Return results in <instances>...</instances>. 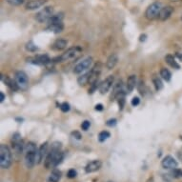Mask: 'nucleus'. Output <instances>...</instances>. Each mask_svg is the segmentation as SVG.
<instances>
[{"label": "nucleus", "mask_w": 182, "mask_h": 182, "mask_svg": "<svg viewBox=\"0 0 182 182\" xmlns=\"http://www.w3.org/2000/svg\"><path fill=\"white\" fill-rule=\"evenodd\" d=\"M118 62V56L116 53H112L111 56L108 57L107 62H106V67L108 70H112L115 67V65Z\"/></svg>", "instance_id": "nucleus-20"}, {"label": "nucleus", "mask_w": 182, "mask_h": 182, "mask_svg": "<svg viewBox=\"0 0 182 182\" xmlns=\"http://www.w3.org/2000/svg\"><path fill=\"white\" fill-rule=\"evenodd\" d=\"M46 2L47 0H31L26 4L25 8L28 11H34V10H37L44 6L46 4Z\"/></svg>", "instance_id": "nucleus-16"}, {"label": "nucleus", "mask_w": 182, "mask_h": 182, "mask_svg": "<svg viewBox=\"0 0 182 182\" xmlns=\"http://www.w3.org/2000/svg\"><path fill=\"white\" fill-rule=\"evenodd\" d=\"M12 153L11 150L5 144L0 146V166L2 169H9L12 165Z\"/></svg>", "instance_id": "nucleus-3"}, {"label": "nucleus", "mask_w": 182, "mask_h": 182, "mask_svg": "<svg viewBox=\"0 0 182 182\" xmlns=\"http://www.w3.org/2000/svg\"><path fill=\"white\" fill-rule=\"evenodd\" d=\"M5 99V94L2 92H0V102H3Z\"/></svg>", "instance_id": "nucleus-43"}, {"label": "nucleus", "mask_w": 182, "mask_h": 182, "mask_svg": "<svg viewBox=\"0 0 182 182\" xmlns=\"http://www.w3.org/2000/svg\"><path fill=\"white\" fill-rule=\"evenodd\" d=\"M108 182H114V181H108Z\"/></svg>", "instance_id": "nucleus-48"}, {"label": "nucleus", "mask_w": 182, "mask_h": 182, "mask_svg": "<svg viewBox=\"0 0 182 182\" xmlns=\"http://www.w3.org/2000/svg\"><path fill=\"white\" fill-rule=\"evenodd\" d=\"M101 69H102V64L100 62H98L95 64L94 68L91 70V78H90V82H89L91 85L95 83V82H97L98 77L101 73Z\"/></svg>", "instance_id": "nucleus-12"}, {"label": "nucleus", "mask_w": 182, "mask_h": 182, "mask_svg": "<svg viewBox=\"0 0 182 182\" xmlns=\"http://www.w3.org/2000/svg\"><path fill=\"white\" fill-rule=\"evenodd\" d=\"M90 78H91V71L88 72L87 74H82L81 76L78 77L77 83L79 84L80 86H84V85H86L87 83H89V82H90Z\"/></svg>", "instance_id": "nucleus-27"}, {"label": "nucleus", "mask_w": 182, "mask_h": 182, "mask_svg": "<svg viewBox=\"0 0 182 182\" xmlns=\"http://www.w3.org/2000/svg\"><path fill=\"white\" fill-rule=\"evenodd\" d=\"M7 2H9L10 4L12 5H15V6H18V5H21L22 3L24 2V0H6Z\"/></svg>", "instance_id": "nucleus-37"}, {"label": "nucleus", "mask_w": 182, "mask_h": 182, "mask_svg": "<svg viewBox=\"0 0 182 182\" xmlns=\"http://www.w3.org/2000/svg\"><path fill=\"white\" fill-rule=\"evenodd\" d=\"M12 146H13V151H15L16 154H22L24 150V143L21 138V135H20L18 133H15V135H13Z\"/></svg>", "instance_id": "nucleus-8"}, {"label": "nucleus", "mask_w": 182, "mask_h": 182, "mask_svg": "<svg viewBox=\"0 0 182 182\" xmlns=\"http://www.w3.org/2000/svg\"><path fill=\"white\" fill-rule=\"evenodd\" d=\"M26 50L33 53V51H35L37 50V47L34 45V43L33 42V41H30V42H28L26 44Z\"/></svg>", "instance_id": "nucleus-32"}, {"label": "nucleus", "mask_w": 182, "mask_h": 182, "mask_svg": "<svg viewBox=\"0 0 182 182\" xmlns=\"http://www.w3.org/2000/svg\"><path fill=\"white\" fill-rule=\"evenodd\" d=\"M136 86V76L135 74L130 75L127 79V83H126V89L128 92H132L133 91V89L135 88Z\"/></svg>", "instance_id": "nucleus-21"}, {"label": "nucleus", "mask_w": 182, "mask_h": 182, "mask_svg": "<svg viewBox=\"0 0 182 182\" xmlns=\"http://www.w3.org/2000/svg\"><path fill=\"white\" fill-rule=\"evenodd\" d=\"M47 154H48V142H45L39 147L38 150H37L36 164H39L41 161L43 160L44 156H47Z\"/></svg>", "instance_id": "nucleus-17"}, {"label": "nucleus", "mask_w": 182, "mask_h": 182, "mask_svg": "<svg viewBox=\"0 0 182 182\" xmlns=\"http://www.w3.org/2000/svg\"><path fill=\"white\" fill-rule=\"evenodd\" d=\"M177 156H178V158H179V159L182 161V153H178V154H177Z\"/></svg>", "instance_id": "nucleus-45"}, {"label": "nucleus", "mask_w": 182, "mask_h": 182, "mask_svg": "<svg viewBox=\"0 0 182 182\" xmlns=\"http://www.w3.org/2000/svg\"><path fill=\"white\" fill-rule=\"evenodd\" d=\"M72 135L74 136V138H75V139H78V140L82 138L81 133H80L79 132H77V131H75V132H73V133H72Z\"/></svg>", "instance_id": "nucleus-41"}, {"label": "nucleus", "mask_w": 182, "mask_h": 182, "mask_svg": "<svg viewBox=\"0 0 182 182\" xmlns=\"http://www.w3.org/2000/svg\"><path fill=\"white\" fill-rule=\"evenodd\" d=\"M95 110H97V111H102V110H103V105L102 104H97V106H95Z\"/></svg>", "instance_id": "nucleus-42"}, {"label": "nucleus", "mask_w": 182, "mask_h": 182, "mask_svg": "<svg viewBox=\"0 0 182 182\" xmlns=\"http://www.w3.org/2000/svg\"><path fill=\"white\" fill-rule=\"evenodd\" d=\"M101 167H102V162L100 160H92L86 165L85 172L87 174H92V173H94V172H97L98 170H100Z\"/></svg>", "instance_id": "nucleus-14"}, {"label": "nucleus", "mask_w": 182, "mask_h": 182, "mask_svg": "<svg viewBox=\"0 0 182 182\" xmlns=\"http://www.w3.org/2000/svg\"><path fill=\"white\" fill-rule=\"evenodd\" d=\"M171 1H173V2H177V1H179V0H171Z\"/></svg>", "instance_id": "nucleus-47"}, {"label": "nucleus", "mask_w": 182, "mask_h": 182, "mask_svg": "<svg viewBox=\"0 0 182 182\" xmlns=\"http://www.w3.org/2000/svg\"><path fill=\"white\" fill-rule=\"evenodd\" d=\"M116 123H117V120L115 118H113V119H110L107 121V126L109 127H114L116 125Z\"/></svg>", "instance_id": "nucleus-39"}, {"label": "nucleus", "mask_w": 182, "mask_h": 182, "mask_svg": "<svg viewBox=\"0 0 182 182\" xmlns=\"http://www.w3.org/2000/svg\"><path fill=\"white\" fill-rule=\"evenodd\" d=\"M123 82L122 80H118L114 85L113 88V92L111 95V100H114L115 98H119L120 97H124V92H123Z\"/></svg>", "instance_id": "nucleus-11"}, {"label": "nucleus", "mask_w": 182, "mask_h": 182, "mask_svg": "<svg viewBox=\"0 0 182 182\" xmlns=\"http://www.w3.org/2000/svg\"><path fill=\"white\" fill-rule=\"evenodd\" d=\"M2 80L4 81V83L8 86V87H10L12 89V90L13 91H16V90H18L19 87H18V85H17L16 83V81H13V79H11L10 77L8 76H2Z\"/></svg>", "instance_id": "nucleus-23"}, {"label": "nucleus", "mask_w": 182, "mask_h": 182, "mask_svg": "<svg viewBox=\"0 0 182 182\" xmlns=\"http://www.w3.org/2000/svg\"><path fill=\"white\" fill-rule=\"evenodd\" d=\"M181 138H182V136H181Z\"/></svg>", "instance_id": "nucleus-49"}, {"label": "nucleus", "mask_w": 182, "mask_h": 182, "mask_svg": "<svg viewBox=\"0 0 182 182\" xmlns=\"http://www.w3.org/2000/svg\"><path fill=\"white\" fill-rule=\"evenodd\" d=\"M64 29V24L63 22H59V23H53V24H49L47 27V31H50V32H53L54 33H59L63 31Z\"/></svg>", "instance_id": "nucleus-19"}, {"label": "nucleus", "mask_w": 182, "mask_h": 182, "mask_svg": "<svg viewBox=\"0 0 182 182\" xmlns=\"http://www.w3.org/2000/svg\"><path fill=\"white\" fill-rule=\"evenodd\" d=\"M176 56L179 58V59H181L182 60V54H180L179 53H176Z\"/></svg>", "instance_id": "nucleus-46"}, {"label": "nucleus", "mask_w": 182, "mask_h": 182, "mask_svg": "<svg viewBox=\"0 0 182 182\" xmlns=\"http://www.w3.org/2000/svg\"><path fill=\"white\" fill-rule=\"evenodd\" d=\"M132 105L133 106V107H136L137 105L139 104L140 103V99H139V97H135L133 99H132Z\"/></svg>", "instance_id": "nucleus-40"}, {"label": "nucleus", "mask_w": 182, "mask_h": 182, "mask_svg": "<svg viewBox=\"0 0 182 182\" xmlns=\"http://www.w3.org/2000/svg\"><path fill=\"white\" fill-rule=\"evenodd\" d=\"M30 62H32L33 64H37V65H46L50 62V58L46 54H44V56H37L33 58H30Z\"/></svg>", "instance_id": "nucleus-18"}, {"label": "nucleus", "mask_w": 182, "mask_h": 182, "mask_svg": "<svg viewBox=\"0 0 182 182\" xmlns=\"http://www.w3.org/2000/svg\"><path fill=\"white\" fill-rule=\"evenodd\" d=\"M174 13V8L171 6H166L162 7V9L160 10L159 15H158V19L160 21H166L167 19L170 18L172 13Z\"/></svg>", "instance_id": "nucleus-15"}, {"label": "nucleus", "mask_w": 182, "mask_h": 182, "mask_svg": "<svg viewBox=\"0 0 182 182\" xmlns=\"http://www.w3.org/2000/svg\"><path fill=\"white\" fill-rule=\"evenodd\" d=\"M53 15V8L51 6L45 7L35 15V20L39 23H45L49 21V19Z\"/></svg>", "instance_id": "nucleus-5"}, {"label": "nucleus", "mask_w": 182, "mask_h": 182, "mask_svg": "<svg viewBox=\"0 0 182 182\" xmlns=\"http://www.w3.org/2000/svg\"><path fill=\"white\" fill-rule=\"evenodd\" d=\"M64 18V13H53V15L51 17L48 21V25L49 24H53V23H59L62 22Z\"/></svg>", "instance_id": "nucleus-25"}, {"label": "nucleus", "mask_w": 182, "mask_h": 182, "mask_svg": "<svg viewBox=\"0 0 182 182\" xmlns=\"http://www.w3.org/2000/svg\"><path fill=\"white\" fill-rule=\"evenodd\" d=\"M80 51H81V49L79 47L70 48V49L65 51L62 56H60L59 57H57L56 60H58L59 62H63V61L71 60V59H73V58H74L75 56H76L77 54L80 53Z\"/></svg>", "instance_id": "nucleus-6"}, {"label": "nucleus", "mask_w": 182, "mask_h": 182, "mask_svg": "<svg viewBox=\"0 0 182 182\" xmlns=\"http://www.w3.org/2000/svg\"><path fill=\"white\" fill-rule=\"evenodd\" d=\"M161 165H162L164 169L173 170V169H174V168L177 167V161L174 159L173 156H167L164 157L162 161H161Z\"/></svg>", "instance_id": "nucleus-13"}, {"label": "nucleus", "mask_w": 182, "mask_h": 182, "mask_svg": "<svg viewBox=\"0 0 182 182\" xmlns=\"http://www.w3.org/2000/svg\"><path fill=\"white\" fill-rule=\"evenodd\" d=\"M181 19H182V17H181Z\"/></svg>", "instance_id": "nucleus-50"}, {"label": "nucleus", "mask_w": 182, "mask_h": 182, "mask_svg": "<svg viewBox=\"0 0 182 182\" xmlns=\"http://www.w3.org/2000/svg\"><path fill=\"white\" fill-rule=\"evenodd\" d=\"M61 147H62V144H61V142H59V141H54L51 145V150L48 152L45 161H44V166H45L46 169L53 168L54 158H56L57 153L61 151Z\"/></svg>", "instance_id": "nucleus-2"}, {"label": "nucleus", "mask_w": 182, "mask_h": 182, "mask_svg": "<svg viewBox=\"0 0 182 182\" xmlns=\"http://www.w3.org/2000/svg\"><path fill=\"white\" fill-rule=\"evenodd\" d=\"M64 159V154L61 152H58L57 154H56V158H54V161H53V168H56L57 167L59 164L62 162Z\"/></svg>", "instance_id": "nucleus-29"}, {"label": "nucleus", "mask_w": 182, "mask_h": 182, "mask_svg": "<svg viewBox=\"0 0 182 182\" xmlns=\"http://www.w3.org/2000/svg\"><path fill=\"white\" fill-rule=\"evenodd\" d=\"M115 82V77L114 75H109L106 79L99 85V92L102 94H105L110 91V89L113 87V84Z\"/></svg>", "instance_id": "nucleus-10"}, {"label": "nucleus", "mask_w": 182, "mask_h": 182, "mask_svg": "<svg viewBox=\"0 0 182 182\" xmlns=\"http://www.w3.org/2000/svg\"><path fill=\"white\" fill-rule=\"evenodd\" d=\"M160 76L163 78L165 81H170L171 80V78H172V74H171V72L168 70V69L166 68H162L160 70Z\"/></svg>", "instance_id": "nucleus-28"}, {"label": "nucleus", "mask_w": 182, "mask_h": 182, "mask_svg": "<svg viewBox=\"0 0 182 182\" xmlns=\"http://www.w3.org/2000/svg\"><path fill=\"white\" fill-rule=\"evenodd\" d=\"M172 176L174 177V178H178L182 176V171H180L179 169H176V168H174V169H173V171H172Z\"/></svg>", "instance_id": "nucleus-33"}, {"label": "nucleus", "mask_w": 182, "mask_h": 182, "mask_svg": "<svg viewBox=\"0 0 182 182\" xmlns=\"http://www.w3.org/2000/svg\"><path fill=\"white\" fill-rule=\"evenodd\" d=\"M61 176H62V173L59 170L54 169L49 176V182H58L61 179Z\"/></svg>", "instance_id": "nucleus-24"}, {"label": "nucleus", "mask_w": 182, "mask_h": 182, "mask_svg": "<svg viewBox=\"0 0 182 182\" xmlns=\"http://www.w3.org/2000/svg\"><path fill=\"white\" fill-rule=\"evenodd\" d=\"M37 149L33 142H29L25 147V164L27 168L32 169L36 164V154Z\"/></svg>", "instance_id": "nucleus-1"}, {"label": "nucleus", "mask_w": 182, "mask_h": 182, "mask_svg": "<svg viewBox=\"0 0 182 182\" xmlns=\"http://www.w3.org/2000/svg\"><path fill=\"white\" fill-rule=\"evenodd\" d=\"M15 81L17 85H18L19 89L26 90L27 87H28V83H29L28 75L22 71H18L15 73Z\"/></svg>", "instance_id": "nucleus-9"}, {"label": "nucleus", "mask_w": 182, "mask_h": 182, "mask_svg": "<svg viewBox=\"0 0 182 182\" xmlns=\"http://www.w3.org/2000/svg\"><path fill=\"white\" fill-rule=\"evenodd\" d=\"M162 9V5L160 2H154L147 8L145 12V16L149 20H154L156 18H158V15L160 10Z\"/></svg>", "instance_id": "nucleus-4"}, {"label": "nucleus", "mask_w": 182, "mask_h": 182, "mask_svg": "<svg viewBox=\"0 0 182 182\" xmlns=\"http://www.w3.org/2000/svg\"><path fill=\"white\" fill-rule=\"evenodd\" d=\"M117 99H118L119 110H123V108H124V104H125V98H124V97H120Z\"/></svg>", "instance_id": "nucleus-38"}, {"label": "nucleus", "mask_w": 182, "mask_h": 182, "mask_svg": "<svg viewBox=\"0 0 182 182\" xmlns=\"http://www.w3.org/2000/svg\"><path fill=\"white\" fill-rule=\"evenodd\" d=\"M146 34H143V35L140 36V41H145L146 40Z\"/></svg>", "instance_id": "nucleus-44"}, {"label": "nucleus", "mask_w": 182, "mask_h": 182, "mask_svg": "<svg viewBox=\"0 0 182 182\" xmlns=\"http://www.w3.org/2000/svg\"><path fill=\"white\" fill-rule=\"evenodd\" d=\"M165 61H166V63L169 65V66H171L172 68L176 69V70L180 69V66L178 65V63L176 62V59H174V57L172 56V54H168V56H165Z\"/></svg>", "instance_id": "nucleus-26"}, {"label": "nucleus", "mask_w": 182, "mask_h": 182, "mask_svg": "<svg viewBox=\"0 0 182 182\" xmlns=\"http://www.w3.org/2000/svg\"><path fill=\"white\" fill-rule=\"evenodd\" d=\"M110 136H111V133H110L108 131H102L98 135V140L100 142H104L105 140H107Z\"/></svg>", "instance_id": "nucleus-30"}, {"label": "nucleus", "mask_w": 182, "mask_h": 182, "mask_svg": "<svg viewBox=\"0 0 182 182\" xmlns=\"http://www.w3.org/2000/svg\"><path fill=\"white\" fill-rule=\"evenodd\" d=\"M90 126H91V122L88 121V120H85L84 122H82L81 129L83 130V131H88V129L90 128Z\"/></svg>", "instance_id": "nucleus-36"}, {"label": "nucleus", "mask_w": 182, "mask_h": 182, "mask_svg": "<svg viewBox=\"0 0 182 182\" xmlns=\"http://www.w3.org/2000/svg\"><path fill=\"white\" fill-rule=\"evenodd\" d=\"M153 83L154 85V87H156V91H160L161 89L163 88L162 81H161L160 78H158V77H154L153 78Z\"/></svg>", "instance_id": "nucleus-31"}, {"label": "nucleus", "mask_w": 182, "mask_h": 182, "mask_svg": "<svg viewBox=\"0 0 182 182\" xmlns=\"http://www.w3.org/2000/svg\"><path fill=\"white\" fill-rule=\"evenodd\" d=\"M76 176H77V172L75 171L74 169H71V170H69V172H68V174H67V176H68V178H74V177H76Z\"/></svg>", "instance_id": "nucleus-35"}, {"label": "nucleus", "mask_w": 182, "mask_h": 182, "mask_svg": "<svg viewBox=\"0 0 182 182\" xmlns=\"http://www.w3.org/2000/svg\"><path fill=\"white\" fill-rule=\"evenodd\" d=\"M70 109H71L70 104H69V103H67V102H64V103H62V104L60 105V110H61V111H62L63 113H67V112H69V111H70Z\"/></svg>", "instance_id": "nucleus-34"}, {"label": "nucleus", "mask_w": 182, "mask_h": 182, "mask_svg": "<svg viewBox=\"0 0 182 182\" xmlns=\"http://www.w3.org/2000/svg\"><path fill=\"white\" fill-rule=\"evenodd\" d=\"M92 63V57L84 58V59L82 61H80L79 63H77L76 65H75V67L74 69V73L76 74L83 73V72L87 71L88 69L91 68Z\"/></svg>", "instance_id": "nucleus-7"}, {"label": "nucleus", "mask_w": 182, "mask_h": 182, "mask_svg": "<svg viewBox=\"0 0 182 182\" xmlns=\"http://www.w3.org/2000/svg\"><path fill=\"white\" fill-rule=\"evenodd\" d=\"M67 40L65 39H57L56 42L53 44V46H51V49L53 51H62L64 50L65 48L67 47Z\"/></svg>", "instance_id": "nucleus-22"}]
</instances>
